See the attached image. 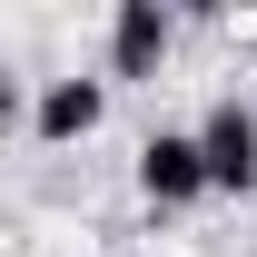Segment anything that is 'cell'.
<instances>
[{"label":"cell","mask_w":257,"mask_h":257,"mask_svg":"<svg viewBox=\"0 0 257 257\" xmlns=\"http://www.w3.org/2000/svg\"><path fill=\"white\" fill-rule=\"evenodd\" d=\"M99 119H109V79H50V89L30 99V128L50 139V149H69V139H89Z\"/></svg>","instance_id":"cell-4"},{"label":"cell","mask_w":257,"mask_h":257,"mask_svg":"<svg viewBox=\"0 0 257 257\" xmlns=\"http://www.w3.org/2000/svg\"><path fill=\"white\" fill-rule=\"evenodd\" d=\"M208 188H218V178H208L198 128H149V139H139V198H149V208H198Z\"/></svg>","instance_id":"cell-1"},{"label":"cell","mask_w":257,"mask_h":257,"mask_svg":"<svg viewBox=\"0 0 257 257\" xmlns=\"http://www.w3.org/2000/svg\"><path fill=\"white\" fill-rule=\"evenodd\" d=\"M198 149H208V178H218L227 198L257 188V109L247 99H218V109L198 119Z\"/></svg>","instance_id":"cell-2"},{"label":"cell","mask_w":257,"mask_h":257,"mask_svg":"<svg viewBox=\"0 0 257 257\" xmlns=\"http://www.w3.org/2000/svg\"><path fill=\"white\" fill-rule=\"evenodd\" d=\"M168 40H178V20L159 0H119V20H109V79H159Z\"/></svg>","instance_id":"cell-3"}]
</instances>
